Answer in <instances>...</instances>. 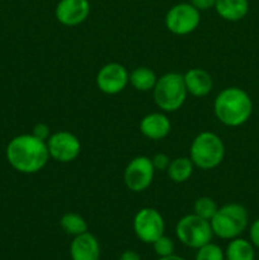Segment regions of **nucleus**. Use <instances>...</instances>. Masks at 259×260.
I'll return each instance as SVG.
<instances>
[{
    "mask_svg": "<svg viewBox=\"0 0 259 260\" xmlns=\"http://www.w3.org/2000/svg\"><path fill=\"white\" fill-rule=\"evenodd\" d=\"M152 165H154L155 172L156 170H161V172H167L168 167L170 164V157L168 156L167 154H163V152H159V154L154 155L151 157Z\"/></svg>",
    "mask_w": 259,
    "mask_h": 260,
    "instance_id": "b1692460",
    "label": "nucleus"
},
{
    "mask_svg": "<svg viewBox=\"0 0 259 260\" xmlns=\"http://www.w3.org/2000/svg\"><path fill=\"white\" fill-rule=\"evenodd\" d=\"M90 14L89 0H60L55 8V17L66 27H76Z\"/></svg>",
    "mask_w": 259,
    "mask_h": 260,
    "instance_id": "f8f14e48",
    "label": "nucleus"
},
{
    "mask_svg": "<svg viewBox=\"0 0 259 260\" xmlns=\"http://www.w3.org/2000/svg\"><path fill=\"white\" fill-rule=\"evenodd\" d=\"M7 160L10 167L23 174H36L47 165L51 159L47 142L32 134L13 137L7 146Z\"/></svg>",
    "mask_w": 259,
    "mask_h": 260,
    "instance_id": "f257e3e1",
    "label": "nucleus"
},
{
    "mask_svg": "<svg viewBox=\"0 0 259 260\" xmlns=\"http://www.w3.org/2000/svg\"><path fill=\"white\" fill-rule=\"evenodd\" d=\"M218 207L217 203L210 197H200L196 200L195 205H193V213L200 216L201 218L211 221L215 213L217 212Z\"/></svg>",
    "mask_w": 259,
    "mask_h": 260,
    "instance_id": "412c9836",
    "label": "nucleus"
},
{
    "mask_svg": "<svg viewBox=\"0 0 259 260\" xmlns=\"http://www.w3.org/2000/svg\"><path fill=\"white\" fill-rule=\"evenodd\" d=\"M213 112L218 121L228 127L245 123L253 112V102L245 90L236 86L225 88L213 102Z\"/></svg>",
    "mask_w": 259,
    "mask_h": 260,
    "instance_id": "f03ea898",
    "label": "nucleus"
},
{
    "mask_svg": "<svg viewBox=\"0 0 259 260\" xmlns=\"http://www.w3.org/2000/svg\"><path fill=\"white\" fill-rule=\"evenodd\" d=\"M183 78H184V84L188 94L196 96V98H202V96L208 95L213 88L212 76L208 71L203 70V69H190L183 75Z\"/></svg>",
    "mask_w": 259,
    "mask_h": 260,
    "instance_id": "2eb2a0df",
    "label": "nucleus"
},
{
    "mask_svg": "<svg viewBox=\"0 0 259 260\" xmlns=\"http://www.w3.org/2000/svg\"><path fill=\"white\" fill-rule=\"evenodd\" d=\"M152 246H154V251L159 258H163V256H169L172 254H174V243L170 238L163 235L160 236L157 240H155L152 243Z\"/></svg>",
    "mask_w": 259,
    "mask_h": 260,
    "instance_id": "5701e85b",
    "label": "nucleus"
},
{
    "mask_svg": "<svg viewBox=\"0 0 259 260\" xmlns=\"http://www.w3.org/2000/svg\"><path fill=\"white\" fill-rule=\"evenodd\" d=\"M215 10L217 15L228 22L241 20L249 12L248 0H216Z\"/></svg>",
    "mask_w": 259,
    "mask_h": 260,
    "instance_id": "dca6fc26",
    "label": "nucleus"
},
{
    "mask_svg": "<svg viewBox=\"0 0 259 260\" xmlns=\"http://www.w3.org/2000/svg\"><path fill=\"white\" fill-rule=\"evenodd\" d=\"M119 260H141V256H140V254L136 253V251L126 250L121 254Z\"/></svg>",
    "mask_w": 259,
    "mask_h": 260,
    "instance_id": "cd10ccee",
    "label": "nucleus"
},
{
    "mask_svg": "<svg viewBox=\"0 0 259 260\" xmlns=\"http://www.w3.org/2000/svg\"><path fill=\"white\" fill-rule=\"evenodd\" d=\"M152 95L155 104L163 112H175L180 109L188 95L182 74L167 73L157 78L152 89Z\"/></svg>",
    "mask_w": 259,
    "mask_h": 260,
    "instance_id": "20e7f679",
    "label": "nucleus"
},
{
    "mask_svg": "<svg viewBox=\"0 0 259 260\" xmlns=\"http://www.w3.org/2000/svg\"><path fill=\"white\" fill-rule=\"evenodd\" d=\"M157 260H185V259L182 258V256H179V255H175V254H172V255L163 256V258H159Z\"/></svg>",
    "mask_w": 259,
    "mask_h": 260,
    "instance_id": "c85d7f7f",
    "label": "nucleus"
},
{
    "mask_svg": "<svg viewBox=\"0 0 259 260\" xmlns=\"http://www.w3.org/2000/svg\"><path fill=\"white\" fill-rule=\"evenodd\" d=\"M225 157V145L213 132H201L190 144L189 159L193 165L202 170L217 168Z\"/></svg>",
    "mask_w": 259,
    "mask_h": 260,
    "instance_id": "7ed1b4c3",
    "label": "nucleus"
},
{
    "mask_svg": "<svg viewBox=\"0 0 259 260\" xmlns=\"http://www.w3.org/2000/svg\"><path fill=\"white\" fill-rule=\"evenodd\" d=\"M172 123L167 114L161 112H152L146 114L140 122V131L149 140H163L170 134Z\"/></svg>",
    "mask_w": 259,
    "mask_h": 260,
    "instance_id": "4468645a",
    "label": "nucleus"
},
{
    "mask_svg": "<svg viewBox=\"0 0 259 260\" xmlns=\"http://www.w3.org/2000/svg\"><path fill=\"white\" fill-rule=\"evenodd\" d=\"M189 3L200 12H205L215 7L216 0H189Z\"/></svg>",
    "mask_w": 259,
    "mask_h": 260,
    "instance_id": "a878e982",
    "label": "nucleus"
},
{
    "mask_svg": "<svg viewBox=\"0 0 259 260\" xmlns=\"http://www.w3.org/2000/svg\"><path fill=\"white\" fill-rule=\"evenodd\" d=\"M201 23V12L190 3H179L170 8L165 15V27L175 36L195 32Z\"/></svg>",
    "mask_w": 259,
    "mask_h": 260,
    "instance_id": "0eeeda50",
    "label": "nucleus"
},
{
    "mask_svg": "<svg viewBox=\"0 0 259 260\" xmlns=\"http://www.w3.org/2000/svg\"><path fill=\"white\" fill-rule=\"evenodd\" d=\"M155 169L150 157L140 155L134 157L127 164L123 173V180L126 187L131 192L140 193L146 190L154 180Z\"/></svg>",
    "mask_w": 259,
    "mask_h": 260,
    "instance_id": "1a4fd4ad",
    "label": "nucleus"
},
{
    "mask_svg": "<svg viewBox=\"0 0 259 260\" xmlns=\"http://www.w3.org/2000/svg\"><path fill=\"white\" fill-rule=\"evenodd\" d=\"M70 256L71 260H99L101 246L95 236L89 231L74 236L70 244Z\"/></svg>",
    "mask_w": 259,
    "mask_h": 260,
    "instance_id": "ddd939ff",
    "label": "nucleus"
},
{
    "mask_svg": "<svg viewBox=\"0 0 259 260\" xmlns=\"http://www.w3.org/2000/svg\"><path fill=\"white\" fill-rule=\"evenodd\" d=\"M196 260H225V253L218 245L208 243L197 249Z\"/></svg>",
    "mask_w": 259,
    "mask_h": 260,
    "instance_id": "4be33fe9",
    "label": "nucleus"
},
{
    "mask_svg": "<svg viewBox=\"0 0 259 260\" xmlns=\"http://www.w3.org/2000/svg\"><path fill=\"white\" fill-rule=\"evenodd\" d=\"M156 74L149 68L140 66L130 74V84L139 91H150L156 84Z\"/></svg>",
    "mask_w": 259,
    "mask_h": 260,
    "instance_id": "6ab92c4d",
    "label": "nucleus"
},
{
    "mask_svg": "<svg viewBox=\"0 0 259 260\" xmlns=\"http://www.w3.org/2000/svg\"><path fill=\"white\" fill-rule=\"evenodd\" d=\"M249 235H250L251 244L259 249V218L251 223L250 233H249Z\"/></svg>",
    "mask_w": 259,
    "mask_h": 260,
    "instance_id": "bb28decb",
    "label": "nucleus"
},
{
    "mask_svg": "<svg viewBox=\"0 0 259 260\" xmlns=\"http://www.w3.org/2000/svg\"><path fill=\"white\" fill-rule=\"evenodd\" d=\"M254 248L245 239H231L225 251L226 260H254Z\"/></svg>",
    "mask_w": 259,
    "mask_h": 260,
    "instance_id": "a211bd4d",
    "label": "nucleus"
},
{
    "mask_svg": "<svg viewBox=\"0 0 259 260\" xmlns=\"http://www.w3.org/2000/svg\"><path fill=\"white\" fill-rule=\"evenodd\" d=\"M248 211L244 206L229 203L218 208L210 222L213 235L223 240H231L244 233L248 226Z\"/></svg>",
    "mask_w": 259,
    "mask_h": 260,
    "instance_id": "39448f33",
    "label": "nucleus"
},
{
    "mask_svg": "<svg viewBox=\"0 0 259 260\" xmlns=\"http://www.w3.org/2000/svg\"><path fill=\"white\" fill-rule=\"evenodd\" d=\"M134 231L137 239L145 244H152L164 235L165 222L161 213L152 207H144L134 217Z\"/></svg>",
    "mask_w": 259,
    "mask_h": 260,
    "instance_id": "6e6552de",
    "label": "nucleus"
},
{
    "mask_svg": "<svg viewBox=\"0 0 259 260\" xmlns=\"http://www.w3.org/2000/svg\"><path fill=\"white\" fill-rule=\"evenodd\" d=\"M32 135L36 136L37 139L43 140V141H47L48 137L51 136V132H50V127L47 126L46 123H36L32 128Z\"/></svg>",
    "mask_w": 259,
    "mask_h": 260,
    "instance_id": "393cba45",
    "label": "nucleus"
},
{
    "mask_svg": "<svg viewBox=\"0 0 259 260\" xmlns=\"http://www.w3.org/2000/svg\"><path fill=\"white\" fill-rule=\"evenodd\" d=\"M48 154L51 159L58 162H71L80 155V140L69 131H58L51 134L47 141Z\"/></svg>",
    "mask_w": 259,
    "mask_h": 260,
    "instance_id": "9d476101",
    "label": "nucleus"
},
{
    "mask_svg": "<svg viewBox=\"0 0 259 260\" xmlns=\"http://www.w3.org/2000/svg\"><path fill=\"white\" fill-rule=\"evenodd\" d=\"M175 234L183 245L192 249H200L201 246L211 243L213 236L210 221L201 218L195 213L185 215L178 221Z\"/></svg>",
    "mask_w": 259,
    "mask_h": 260,
    "instance_id": "423d86ee",
    "label": "nucleus"
},
{
    "mask_svg": "<svg viewBox=\"0 0 259 260\" xmlns=\"http://www.w3.org/2000/svg\"><path fill=\"white\" fill-rule=\"evenodd\" d=\"M60 226L68 235L78 236L88 231V223L83 216L75 212H68L60 218Z\"/></svg>",
    "mask_w": 259,
    "mask_h": 260,
    "instance_id": "aec40b11",
    "label": "nucleus"
},
{
    "mask_svg": "<svg viewBox=\"0 0 259 260\" xmlns=\"http://www.w3.org/2000/svg\"><path fill=\"white\" fill-rule=\"evenodd\" d=\"M193 168L195 165L189 157H175V159L170 160V164L167 169L168 177L177 184L185 183L192 177Z\"/></svg>",
    "mask_w": 259,
    "mask_h": 260,
    "instance_id": "f3484780",
    "label": "nucleus"
},
{
    "mask_svg": "<svg viewBox=\"0 0 259 260\" xmlns=\"http://www.w3.org/2000/svg\"><path fill=\"white\" fill-rule=\"evenodd\" d=\"M95 81L102 93L116 95L121 93L130 83V74L121 63L109 62L99 69Z\"/></svg>",
    "mask_w": 259,
    "mask_h": 260,
    "instance_id": "9b49d317",
    "label": "nucleus"
}]
</instances>
